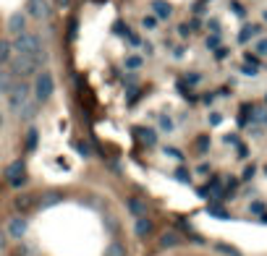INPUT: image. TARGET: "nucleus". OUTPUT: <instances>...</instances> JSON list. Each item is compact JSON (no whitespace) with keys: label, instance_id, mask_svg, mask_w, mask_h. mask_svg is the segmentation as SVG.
<instances>
[{"label":"nucleus","instance_id":"obj_8","mask_svg":"<svg viewBox=\"0 0 267 256\" xmlns=\"http://www.w3.org/2000/svg\"><path fill=\"white\" fill-rule=\"evenodd\" d=\"M152 232H154V222L149 217H137V222H134V236L144 241V238L152 236Z\"/></svg>","mask_w":267,"mask_h":256},{"label":"nucleus","instance_id":"obj_3","mask_svg":"<svg viewBox=\"0 0 267 256\" xmlns=\"http://www.w3.org/2000/svg\"><path fill=\"white\" fill-rule=\"evenodd\" d=\"M32 89H34V100L37 102H48L53 97V91H55V76L50 71H39Z\"/></svg>","mask_w":267,"mask_h":256},{"label":"nucleus","instance_id":"obj_18","mask_svg":"<svg viewBox=\"0 0 267 256\" xmlns=\"http://www.w3.org/2000/svg\"><path fill=\"white\" fill-rule=\"evenodd\" d=\"M102 256H128V251H126L123 243L113 241V243H107V246H105V253H102Z\"/></svg>","mask_w":267,"mask_h":256},{"label":"nucleus","instance_id":"obj_19","mask_svg":"<svg viewBox=\"0 0 267 256\" xmlns=\"http://www.w3.org/2000/svg\"><path fill=\"white\" fill-rule=\"evenodd\" d=\"M257 32H259L257 27H252V24H247V27H243V29L238 32V42H241V44H247V42H249V39H252V37H254Z\"/></svg>","mask_w":267,"mask_h":256},{"label":"nucleus","instance_id":"obj_12","mask_svg":"<svg viewBox=\"0 0 267 256\" xmlns=\"http://www.w3.org/2000/svg\"><path fill=\"white\" fill-rule=\"evenodd\" d=\"M34 204H37V196H34V194H21V196H16V201H13V206L18 209L21 215H27L29 209H34Z\"/></svg>","mask_w":267,"mask_h":256},{"label":"nucleus","instance_id":"obj_6","mask_svg":"<svg viewBox=\"0 0 267 256\" xmlns=\"http://www.w3.org/2000/svg\"><path fill=\"white\" fill-rule=\"evenodd\" d=\"M6 232H8V238H16V241H21L29 232V220L24 217V215H16V217H11L8 220V225H6Z\"/></svg>","mask_w":267,"mask_h":256},{"label":"nucleus","instance_id":"obj_43","mask_svg":"<svg viewBox=\"0 0 267 256\" xmlns=\"http://www.w3.org/2000/svg\"><path fill=\"white\" fill-rule=\"evenodd\" d=\"M264 175H267V165H264Z\"/></svg>","mask_w":267,"mask_h":256},{"label":"nucleus","instance_id":"obj_10","mask_svg":"<svg viewBox=\"0 0 267 256\" xmlns=\"http://www.w3.org/2000/svg\"><path fill=\"white\" fill-rule=\"evenodd\" d=\"M126 206H128V212L134 217H147V201L139 199V196H128L126 199Z\"/></svg>","mask_w":267,"mask_h":256},{"label":"nucleus","instance_id":"obj_40","mask_svg":"<svg viewBox=\"0 0 267 256\" xmlns=\"http://www.w3.org/2000/svg\"><path fill=\"white\" fill-rule=\"evenodd\" d=\"M262 18H264V24H267V11H262Z\"/></svg>","mask_w":267,"mask_h":256},{"label":"nucleus","instance_id":"obj_28","mask_svg":"<svg viewBox=\"0 0 267 256\" xmlns=\"http://www.w3.org/2000/svg\"><path fill=\"white\" fill-rule=\"evenodd\" d=\"M76 152L84 154V157H92V147H89L86 142H79V144H76Z\"/></svg>","mask_w":267,"mask_h":256},{"label":"nucleus","instance_id":"obj_30","mask_svg":"<svg viewBox=\"0 0 267 256\" xmlns=\"http://www.w3.org/2000/svg\"><path fill=\"white\" fill-rule=\"evenodd\" d=\"M207 147H210V138H207V136H199V138H196V149L205 154V152H207Z\"/></svg>","mask_w":267,"mask_h":256},{"label":"nucleus","instance_id":"obj_39","mask_svg":"<svg viewBox=\"0 0 267 256\" xmlns=\"http://www.w3.org/2000/svg\"><path fill=\"white\" fill-rule=\"evenodd\" d=\"M259 222H264V225H267V212H264V215H259Z\"/></svg>","mask_w":267,"mask_h":256},{"label":"nucleus","instance_id":"obj_11","mask_svg":"<svg viewBox=\"0 0 267 256\" xmlns=\"http://www.w3.org/2000/svg\"><path fill=\"white\" fill-rule=\"evenodd\" d=\"M152 16L158 18V21H168L173 16L170 3H165V0H154V3H152Z\"/></svg>","mask_w":267,"mask_h":256},{"label":"nucleus","instance_id":"obj_29","mask_svg":"<svg viewBox=\"0 0 267 256\" xmlns=\"http://www.w3.org/2000/svg\"><path fill=\"white\" fill-rule=\"evenodd\" d=\"M160 128H163V131H168V133H170V131H173V128H175V126H173V121H170V118H168V115H160Z\"/></svg>","mask_w":267,"mask_h":256},{"label":"nucleus","instance_id":"obj_2","mask_svg":"<svg viewBox=\"0 0 267 256\" xmlns=\"http://www.w3.org/2000/svg\"><path fill=\"white\" fill-rule=\"evenodd\" d=\"M13 53L16 55H42V39L32 32H24L13 39Z\"/></svg>","mask_w":267,"mask_h":256},{"label":"nucleus","instance_id":"obj_4","mask_svg":"<svg viewBox=\"0 0 267 256\" xmlns=\"http://www.w3.org/2000/svg\"><path fill=\"white\" fill-rule=\"evenodd\" d=\"M6 180L11 183V189H21L27 183V162L24 159H16L6 168Z\"/></svg>","mask_w":267,"mask_h":256},{"label":"nucleus","instance_id":"obj_14","mask_svg":"<svg viewBox=\"0 0 267 256\" xmlns=\"http://www.w3.org/2000/svg\"><path fill=\"white\" fill-rule=\"evenodd\" d=\"M13 84H16L13 71L11 68H3V71H0V95H8V91L13 89Z\"/></svg>","mask_w":267,"mask_h":256},{"label":"nucleus","instance_id":"obj_21","mask_svg":"<svg viewBox=\"0 0 267 256\" xmlns=\"http://www.w3.org/2000/svg\"><path fill=\"white\" fill-rule=\"evenodd\" d=\"M215 251H220V253H226V256H243L236 246H228V243H215Z\"/></svg>","mask_w":267,"mask_h":256},{"label":"nucleus","instance_id":"obj_5","mask_svg":"<svg viewBox=\"0 0 267 256\" xmlns=\"http://www.w3.org/2000/svg\"><path fill=\"white\" fill-rule=\"evenodd\" d=\"M29 95H32V86H29V84H24V81H16V84H13V89L6 95V100H8L11 110H18L24 102H29Z\"/></svg>","mask_w":267,"mask_h":256},{"label":"nucleus","instance_id":"obj_26","mask_svg":"<svg viewBox=\"0 0 267 256\" xmlns=\"http://www.w3.org/2000/svg\"><path fill=\"white\" fill-rule=\"evenodd\" d=\"M142 27H144L147 32H149V29H154V27H158V18H154L152 13H149V16H144V18H142Z\"/></svg>","mask_w":267,"mask_h":256},{"label":"nucleus","instance_id":"obj_1","mask_svg":"<svg viewBox=\"0 0 267 256\" xmlns=\"http://www.w3.org/2000/svg\"><path fill=\"white\" fill-rule=\"evenodd\" d=\"M44 63V53L42 55H16L11 60V71L16 79H27V76H37L39 68Z\"/></svg>","mask_w":267,"mask_h":256},{"label":"nucleus","instance_id":"obj_42","mask_svg":"<svg viewBox=\"0 0 267 256\" xmlns=\"http://www.w3.org/2000/svg\"><path fill=\"white\" fill-rule=\"evenodd\" d=\"M264 105H267V95H264Z\"/></svg>","mask_w":267,"mask_h":256},{"label":"nucleus","instance_id":"obj_27","mask_svg":"<svg viewBox=\"0 0 267 256\" xmlns=\"http://www.w3.org/2000/svg\"><path fill=\"white\" fill-rule=\"evenodd\" d=\"M175 178L181 180V183H189V180H191V173H189L186 168H178V170H175Z\"/></svg>","mask_w":267,"mask_h":256},{"label":"nucleus","instance_id":"obj_35","mask_svg":"<svg viewBox=\"0 0 267 256\" xmlns=\"http://www.w3.org/2000/svg\"><path fill=\"white\" fill-rule=\"evenodd\" d=\"M254 173H257V168H254V165H249L247 170H243V180H249V178H252Z\"/></svg>","mask_w":267,"mask_h":256},{"label":"nucleus","instance_id":"obj_20","mask_svg":"<svg viewBox=\"0 0 267 256\" xmlns=\"http://www.w3.org/2000/svg\"><path fill=\"white\" fill-rule=\"evenodd\" d=\"M142 58L139 55H128L126 60H123V65H126V71H139V68H142Z\"/></svg>","mask_w":267,"mask_h":256},{"label":"nucleus","instance_id":"obj_25","mask_svg":"<svg viewBox=\"0 0 267 256\" xmlns=\"http://www.w3.org/2000/svg\"><path fill=\"white\" fill-rule=\"evenodd\" d=\"M205 44H207V50H217L220 48V34H210Z\"/></svg>","mask_w":267,"mask_h":256},{"label":"nucleus","instance_id":"obj_22","mask_svg":"<svg viewBox=\"0 0 267 256\" xmlns=\"http://www.w3.org/2000/svg\"><path fill=\"white\" fill-rule=\"evenodd\" d=\"M207 212H210L212 217H220V220H228V217H231V215H228L220 204H210V206H207Z\"/></svg>","mask_w":267,"mask_h":256},{"label":"nucleus","instance_id":"obj_23","mask_svg":"<svg viewBox=\"0 0 267 256\" xmlns=\"http://www.w3.org/2000/svg\"><path fill=\"white\" fill-rule=\"evenodd\" d=\"M37 138H39L37 128H29V131H27V149H29V152L37 149Z\"/></svg>","mask_w":267,"mask_h":256},{"label":"nucleus","instance_id":"obj_7","mask_svg":"<svg viewBox=\"0 0 267 256\" xmlns=\"http://www.w3.org/2000/svg\"><path fill=\"white\" fill-rule=\"evenodd\" d=\"M27 16L42 21V18H50V3L48 0H27Z\"/></svg>","mask_w":267,"mask_h":256},{"label":"nucleus","instance_id":"obj_9","mask_svg":"<svg viewBox=\"0 0 267 256\" xmlns=\"http://www.w3.org/2000/svg\"><path fill=\"white\" fill-rule=\"evenodd\" d=\"M8 32H11L13 37L24 34V32H27V13H13V16L8 18Z\"/></svg>","mask_w":267,"mask_h":256},{"label":"nucleus","instance_id":"obj_13","mask_svg":"<svg viewBox=\"0 0 267 256\" xmlns=\"http://www.w3.org/2000/svg\"><path fill=\"white\" fill-rule=\"evenodd\" d=\"M37 110H39V102H37V100H29V102L21 105L16 112H18V118H21V121H32L34 115H37Z\"/></svg>","mask_w":267,"mask_h":256},{"label":"nucleus","instance_id":"obj_31","mask_svg":"<svg viewBox=\"0 0 267 256\" xmlns=\"http://www.w3.org/2000/svg\"><path fill=\"white\" fill-rule=\"evenodd\" d=\"M60 196L58 194H48V196H42V206H50V204H58Z\"/></svg>","mask_w":267,"mask_h":256},{"label":"nucleus","instance_id":"obj_32","mask_svg":"<svg viewBox=\"0 0 267 256\" xmlns=\"http://www.w3.org/2000/svg\"><path fill=\"white\" fill-rule=\"evenodd\" d=\"M257 55H267V37L257 39Z\"/></svg>","mask_w":267,"mask_h":256},{"label":"nucleus","instance_id":"obj_16","mask_svg":"<svg viewBox=\"0 0 267 256\" xmlns=\"http://www.w3.org/2000/svg\"><path fill=\"white\" fill-rule=\"evenodd\" d=\"M13 60V42L0 39V65H11Z\"/></svg>","mask_w":267,"mask_h":256},{"label":"nucleus","instance_id":"obj_34","mask_svg":"<svg viewBox=\"0 0 267 256\" xmlns=\"http://www.w3.org/2000/svg\"><path fill=\"white\" fill-rule=\"evenodd\" d=\"M220 121H222L220 112H212V115H210V126H220Z\"/></svg>","mask_w":267,"mask_h":256},{"label":"nucleus","instance_id":"obj_41","mask_svg":"<svg viewBox=\"0 0 267 256\" xmlns=\"http://www.w3.org/2000/svg\"><path fill=\"white\" fill-rule=\"evenodd\" d=\"M0 128H3V115H0Z\"/></svg>","mask_w":267,"mask_h":256},{"label":"nucleus","instance_id":"obj_38","mask_svg":"<svg viewBox=\"0 0 267 256\" xmlns=\"http://www.w3.org/2000/svg\"><path fill=\"white\" fill-rule=\"evenodd\" d=\"M69 3H71V0H58V6H60V8H69Z\"/></svg>","mask_w":267,"mask_h":256},{"label":"nucleus","instance_id":"obj_17","mask_svg":"<svg viewBox=\"0 0 267 256\" xmlns=\"http://www.w3.org/2000/svg\"><path fill=\"white\" fill-rule=\"evenodd\" d=\"M137 136L142 138V142L144 144H158V131H154V128H137Z\"/></svg>","mask_w":267,"mask_h":256},{"label":"nucleus","instance_id":"obj_24","mask_svg":"<svg viewBox=\"0 0 267 256\" xmlns=\"http://www.w3.org/2000/svg\"><path fill=\"white\" fill-rule=\"evenodd\" d=\"M264 209H267V204H264V201H259V199L249 204V212H252V215H264Z\"/></svg>","mask_w":267,"mask_h":256},{"label":"nucleus","instance_id":"obj_33","mask_svg":"<svg viewBox=\"0 0 267 256\" xmlns=\"http://www.w3.org/2000/svg\"><path fill=\"white\" fill-rule=\"evenodd\" d=\"M178 34H181V37L186 39V37L191 34V27H189V24H181V27H178Z\"/></svg>","mask_w":267,"mask_h":256},{"label":"nucleus","instance_id":"obj_36","mask_svg":"<svg viewBox=\"0 0 267 256\" xmlns=\"http://www.w3.org/2000/svg\"><path fill=\"white\" fill-rule=\"evenodd\" d=\"M69 39H76V21H71V27H69Z\"/></svg>","mask_w":267,"mask_h":256},{"label":"nucleus","instance_id":"obj_37","mask_svg":"<svg viewBox=\"0 0 267 256\" xmlns=\"http://www.w3.org/2000/svg\"><path fill=\"white\" fill-rule=\"evenodd\" d=\"M6 238H8V232L0 230V248H6Z\"/></svg>","mask_w":267,"mask_h":256},{"label":"nucleus","instance_id":"obj_15","mask_svg":"<svg viewBox=\"0 0 267 256\" xmlns=\"http://www.w3.org/2000/svg\"><path fill=\"white\" fill-rule=\"evenodd\" d=\"M158 243H160V248H175V246H181V236L175 230H165Z\"/></svg>","mask_w":267,"mask_h":256}]
</instances>
